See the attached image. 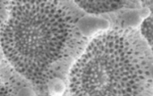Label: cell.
Wrapping results in <instances>:
<instances>
[{"mask_svg": "<svg viewBox=\"0 0 153 96\" xmlns=\"http://www.w3.org/2000/svg\"><path fill=\"white\" fill-rule=\"evenodd\" d=\"M8 10L0 32L4 54L19 73L37 79L63 55L69 16L55 1H13Z\"/></svg>", "mask_w": 153, "mask_h": 96, "instance_id": "cell-2", "label": "cell"}, {"mask_svg": "<svg viewBox=\"0 0 153 96\" xmlns=\"http://www.w3.org/2000/svg\"><path fill=\"white\" fill-rule=\"evenodd\" d=\"M143 3L150 9L151 14L149 17L143 22L140 31L149 44L153 54V0H143Z\"/></svg>", "mask_w": 153, "mask_h": 96, "instance_id": "cell-5", "label": "cell"}, {"mask_svg": "<svg viewBox=\"0 0 153 96\" xmlns=\"http://www.w3.org/2000/svg\"><path fill=\"white\" fill-rule=\"evenodd\" d=\"M0 96H7V92L6 89L4 87V86L3 85L1 79H0Z\"/></svg>", "mask_w": 153, "mask_h": 96, "instance_id": "cell-6", "label": "cell"}, {"mask_svg": "<svg viewBox=\"0 0 153 96\" xmlns=\"http://www.w3.org/2000/svg\"><path fill=\"white\" fill-rule=\"evenodd\" d=\"M149 73H150V77H151L152 81L153 82V62L152 63V65L150 66V68H149Z\"/></svg>", "mask_w": 153, "mask_h": 96, "instance_id": "cell-7", "label": "cell"}, {"mask_svg": "<svg viewBox=\"0 0 153 96\" xmlns=\"http://www.w3.org/2000/svg\"><path fill=\"white\" fill-rule=\"evenodd\" d=\"M150 14V9L143 1L135 0L132 5L100 15L109 22L110 30H140L143 22L149 17Z\"/></svg>", "mask_w": 153, "mask_h": 96, "instance_id": "cell-3", "label": "cell"}, {"mask_svg": "<svg viewBox=\"0 0 153 96\" xmlns=\"http://www.w3.org/2000/svg\"><path fill=\"white\" fill-rule=\"evenodd\" d=\"M153 54L140 30H108L95 36L74 63L72 96H153Z\"/></svg>", "mask_w": 153, "mask_h": 96, "instance_id": "cell-1", "label": "cell"}, {"mask_svg": "<svg viewBox=\"0 0 153 96\" xmlns=\"http://www.w3.org/2000/svg\"><path fill=\"white\" fill-rule=\"evenodd\" d=\"M135 0L112 1H75L77 6L89 14L100 15L132 5Z\"/></svg>", "mask_w": 153, "mask_h": 96, "instance_id": "cell-4", "label": "cell"}]
</instances>
